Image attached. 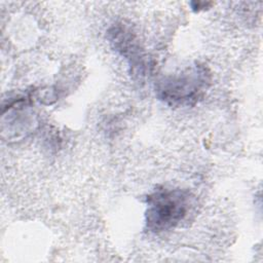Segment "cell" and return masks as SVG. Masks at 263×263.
Returning a JSON list of instances; mask_svg holds the SVG:
<instances>
[{
	"mask_svg": "<svg viewBox=\"0 0 263 263\" xmlns=\"http://www.w3.org/2000/svg\"><path fill=\"white\" fill-rule=\"evenodd\" d=\"M108 35L115 50L128 61L133 72L143 75L146 68L145 58L133 32L123 26H114Z\"/></svg>",
	"mask_w": 263,
	"mask_h": 263,
	"instance_id": "obj_3",
	"label": "cell"
},
{
	"mask_svg": "<svg viewBox=\"0 0 263 263\" xmlns=\"http://www.w3.org/2000/svg\"><path fill=\"white\" fill-rule=\"evenodd\" d=\"M191 199L190 193L184 189L166 187L155 189L147 196L146 228L151 232L174 228L187 216Z\"/></svg>",
	"mask_w": 263,
	"mask_h": 263,
	"instance_id": "obj_1",
	"label": "cell"
},
{
	"mask_svg": "<svg viewBox=\"0 0 263 263\" xmlns=\"http://www.w3.org/2000/svg\"><path fill=\"white\" fill-rule=\"evenodd\" d=\"M211 84V74L204 65L195 64L185 71L158 81L156 93L170 106H193Z\"/></svg>",
	"mask_w": 263,
	"mask_h": 263,
	"instance_id": "obj_2",
	"label": "cell"
}]
</instances>
